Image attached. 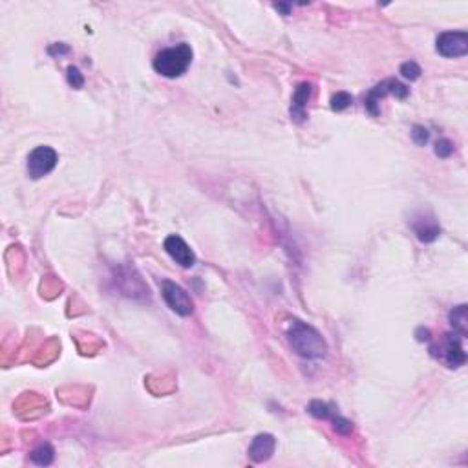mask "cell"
<instances>
[{"instance_id": "6da1fadb", "label": "cell", "mask_w": 468, "mask_h": 468, "mask_svg": "<svg viewBox=\"0 0 468 468\" xmlns=\"http://www.w3.org/2000/svg\"><path fill=\"white\" fill-rule=\"evenodd\" d=\"M285 337H288L292 351L304 359H322L328 353V343L319 329L298 319L288 320Z\"/></svg>"}, {"instance_id": "7a4b0ae2", "label": "cell", "mask_w": 468, "mask_h": 468, "mask_svg": "<svg viewBox=\"0 0 468 468\" xmlns=\"http://www.w3.org/2000/svg\"><path fill=\"white\" fill-rule=\"evenodd\" d=\"M190 63H192V48L181 42L159 51L154 58V70L167 79H178L189 70Z\"/></svg>"}, {"instance_id": "3957f363", "label": "cell", "mask_w": 468, "mask_h": 468, "mask_svg": "<svg viewBox=\"0 0 468 468\" xmlns=\"http://www.w3.org/2000/svg\"><path fill=\"white\" fill-rule=\"evenodd\" d=\"M463 337L457 333H446L443 335L439 343L430 347L436 359L443 360L448 368H461L467 362V353L463 350Z\"/></svg>"}, {"instance_id": "277c9868", "label": "cell", "mask_w": 468, "mask_h": 468, "mask_svg": "<svg viewBox=\"0 0 468 468\" xmlns=\"http://www.w3.org/2000/svg\"><path fill=\"white\" fill-rule=\"evenodd\" d=\"M57 161L58 156L51 147L48 144L35 147L27 156V174L32 180H41L57 167Z\"/></svg>"}, {"instance_id": "5b68a950", "label": "cell", "mask_w": 468, "mask_h": 468, "mask_svg": "<svg viewBox=\"0 0 468 468\" xmlns=\"http://www.w3.org/2000/svg\"><path fill=\"white\" fill-rule=\"evenodd\" d=\"M410 94V88H406L402 82L395 81V79H386L381 85H377L375 88L368 92L364 99V109L366 112L371 113L374 117L378 116V101L383 99L384 95H395L397 99H406Z\"/></svg>"}, {"instance_id": "8992f818", "label": "cell", "mask_w": 468, "mask_h": 468, "mask_svg": "<svg viewBox=\"0 0 468 468\" xmlns=\"http://www.w3.org/2000/svg\"><path fill=\"white\" fill-rule=\"evenodd\" d=\"M161 295L163 300L167 302V306L174 311L176 315L180 316H190L194 313V302L189 297V292L185 291L181 285L176 282L165 280L161 284Z\"/></svg>"}, {"instance_id": "52a82bcc", "label": "cell", "mask_w": 468, "mask_h": 468, "mask_svg": "<svg viewBox=\"0 0 468 468\" xmlns=\"http://www.w3.org/2000/svg\"><path fill=\"white\" fill-rule=\"evenodd\" d=\"M437 54L446 58L464 57L468 54V33L467 32H445L437 37Z\"/></svg>"}, {"instance_id": "ba28073f", "label": "cell", "mask_w": 468, "mask_h": 468, "mask_svg": "<svg viewBox=\"0 0 468 468\" xmlns=\"http://www.w3.org/2000/svg\"><path fill=\"white\" fill-rule=\"evenodd\" d=\"M163 247H165L168 257H171L176 264H180L181 267H192L194 264H196V254H194V251L189 247V243L185 242L181 236H178V234L167 236Z\"/></svg>"}, {"instance_id": "9c48e42d", "label": "cell", "mask_w": 468, "mask_h": 468, "mask_svg": "<svg viewBox=\"0 0 468 468\" xmlns=\"http://www.w3.org/2000/svg\"><path fill=\"white\" fill-rule=\"evenodd\" d=\"M275 448H276L275 437L271 436V433H258V436L252 439L247 454L249 457H251L252 463H264V461L273 457Z\"/></svg>"}, {"instance_id": "30bf717a", "label": "cell", "mask_w": 468, "mask_h": 468, "mask_svg": "<svg viewBox=\"0 0 468 468\" xmlns=\"http://www.w3.org/2000/svg\"><path fill=\"white\" fill-rule=\"evenodd\" d=\"M412 229H414L415 236L419 238V242L423 243H432L439 238L441 234V227L437 223V220L433 216H426V214H419L412 221Z\"/></svg>"}, {"instance_id": "8fae6325", "label": "cell", "mask_w": 468, "mask_h": 468, "mask_svg": "<svg viewBox=\"0 0 468 468\" xmlns=\"http://www.w3.org/2000/svg\"><path fill=\"white\" fill-rule=\"evenodd\" d=\"M311 95H313V85L311 82H300L297 90L292 94L291 103V119L297 123H302L306 119L307 103H309Z\"/></svg>"}, {"instance_id": "7c38bea8", "label": "cell", "mask_w": 468, "mask_h": 468, "mask_svg": "<svg viewBox=\"0 0 468 468\" xmlns=\"http://www.w3.org/2000/svg\"><path fill=\"white\" fill-rule=\"evenodd\" d=\"M450 326L454 329V333L461 335V337H467L468 331V313H467V306H457L450 311Z\"/></svg>"}, {"instance_id": "4fadbf2b", "label": "cell", "mask_w": 468, "mask_h": 468, "mask_svg": "<svg viewBox=\"0 0 468 468\" xmlns=\"http://www.w3.org/2000/svg\"><path fill=\"white\" fill-rule=\"evenodd\" d=\"M54 457H55L54 446L48 445V443L39 445L35 450L30 454V460H32L35 464H41V467H48V464L54 463Z\"/></svg>"}, {"instance_id": "5bb4252c", "label": "cell", "mask_w": 468, "mask_h": 468, "mask_svg": "<svg viewBox=\"0 0 468 468\" xmlns=\"http://www.w3.org/2000/svg\"><path fill=\"white\" fill-rule=\"evenodd\" d=\"M307 412H309L313 417L316 419H328L331 417V406L328 405V402H322V401H311L309 406H307Z\"/></svg>"}, {"instance_id": "9a60e30c", "label": "cell", "mask_w": 468, "mask_h": 468, "mask_svg": "<svg viewBox=\"0 0 468 468\" xmlns=\"http://www.w3.org/2000/svg\"><path fill=\"white\" fill-rule=\"evenodd\" d=\"M351 103H353V97H351L347 92H337V94L331 97V110H335V112H343V110H346L347 106H351Z\"/></svg>"}, {"instance_id": "2e32d148", "label": "cell", "mask_w": 468, "mask_h": 468, "mask_svg": "<svg viewBox=\"0 0 468 468\" xmlns=\"http://www.w3.org/2000/svg\"><path fill=\"white\" fill-rule=\"evenodd\" d=\"M331 421H333L335 432L340 433V436H350L353 432V423L350 419L343 417V415H331Z\"/></svg>"}, {"instance_id": "e0dca14e", "label": "cell", "mask_w": 468, "mask_h": 468, "mask_svg": "<svg viewBox=\"0 0 468 468\" xmlns=\"http://www.w3.org/2000/svg\"><path fill=\"white\" fill-rule=\"evenodd\" d=\"M401 73L405 79H410V81H417L423 72H421V66H419L417 63H414V61H408V63H405L401 66Z\"/></svg>"}, {"instance_id": "ac0fdd59", "label": "cell", "mask_w": 468, "mask_h": 468, "mask_svg": "<svg viewBox=\"0 0 468 468\" xmlns=\"http://www.w3.org/2000/svg\"><path fill=\"white\" fill-rule=\"evenodd\" d=\"M452 154H454V143H452L450 140H439L436 143V156H439V158L446 159L450 158Z\"/></svg>"}, {"instance_id": "d6986e66", "label": "cell", "mask_w": 468, "mask_h": 468, "mask_svg": "<svg viewBox=\"0 0 468 468\" xmlns=\"http://www.w3.org/2000/svg\"><path fill=\"white\" fill-rule=\"evenodd\" d=\"M68 82H70V86L77 88V90L85 86V75L79 72V68L75 66L68 68Z\"/></svg>"}, {"instance_id": "ffe728a7", "label": "cell", "mask_w": 468, "mask_h": 468, "mask_svg": "<svg viewBox=\"0 0 468 468\" xmlns=\"http://www.w3.org/2000/svg\"><path fill=\"white\" fill-rule=\"evenodd\" d=\"M412 140H414V143L419 144V147H424V144L428 143V140H430V132H428L424 126H414V128H412Z\"/></svg>"}, {"instance_id": "44dd1931", "label": "cell", "mask_w": 468, "mask_h": 468, "mask_svg": "<svg viewBox=\"0 0 468 468\" xmlns=\"http://www.w3.org/2000/svg\"><path fill=\"white\" fill-rule=\"evenodd\" d=\"M275 9L282 11L284 15H289V11H291V6H289V4H275Z\"/></svg>"}]
</instances>
